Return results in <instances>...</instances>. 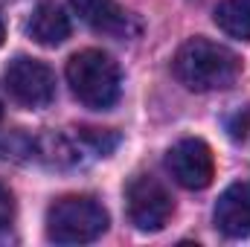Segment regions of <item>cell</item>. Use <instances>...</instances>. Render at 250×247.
Masks as SVG:
<instances>
[{
  "mask_svg": "<svg viewBox=\"0 0 250 247\" xmlns=\"http://www.w3.org/2000/svg\"><path fill=\"white\" fill-rule=\"evenodd\" d=\"M172 70H175V79L187 90L209 93V90L230 87L242 73V62L224 44H215L198 35V38H189L187 44H181L172 62Z\"/></svg>",
  "mask_w": 250,
  "mask_h": 247,
  "instance_id": "obj_1",
  "label": "cell"
},
{
  "mask_svg": "<svg viewBox=\"0 0 250 247\" xmlns=\"http://www.w3.org/2000/svg\"><path fill=\"white\" fill-rule=\"evenodd\" d=\"M64 76H67L73 96L84 108L108 111L120 99V90H123L120 64L102 50H82V53L70 56Z\"/></svg>",
  "mask_w": 250,
  "mask_h": 247,
  "instance_id": "obj_2",
  "label": "cell"
},
{
  "mask_svg": "<svg viewBox=\"0 0 250 247\" xmlns=\"http://www.w3.org/2000/svg\"><path fill=\"white\" fill-rule=\"evenodd\" d=\"M108 230V209L90 195H67L47 209V239L56 245H87Z\"/></svg>",
  "mask_w": 250,
  "mask_h": 247,
  "instance_id": "obj_3",
  "label": "cell"
},
{
  "mask_svg": "<svg viewBox=\"0 0 250 247\" xmlns=\"http://www.w3.org/2000/svg\"><path fill=\"white\" fill-rule=\"evenodd\" d=\"M125 206H128V221L140 233H160L175 212L169 189L151 175L131 178V184L125 186Z\"/></svg>",
  "mask_w": 250,
  "mask_h": 247,
  "instance_id": "obj_4",
  "label": "cell"
},
{
  "mask_svg": "<svg viewBox=\"0 0 250 247\" xmlns=\"http://www.w3.org/2000/svg\"><path fill=\"white\" fill-rule=\"evenodd\" d=\"M3 82L9 96L23 108L41 111L56 99V73L38 59H26V56L15 59L6 67Z\"/></svg>",
  "mask_w": 250,
  "mask_h": 247,
  "instance_id": "obj_5",
  "label": "cell"
},
{
  "mask_svg": "<svg viewBox=\"0 0 250 247\" xmlns=\"http://www.w3.org/2000/svg\"><path fill=\"white\" fill-rule=\"evenodd\" d=\"M166 169L172 175V181L184 189L201 192L212 184L215 178V160H212V148L198 140V137H187L181 143H175L166 154Z\"/></svg>",
  "mask_w": 250,
  "mask_h": 247,
  "instance_id": "obj_6",
  "label": "cell"
},
{
  "mask_svg": "<svg viewBox=\"0 0 250 247\" xmlns=\"http://www.w3.org/2000/svg\"><path fill=\"white\" fill-rule=\"evenodd\" d=\"M212 221L218 233L227 239H248L250 236V181L227 186L215 204Z\"/></svg>",
  "mask_w": 250,
  "mask_h": 247,
  "instance_id": "obj_7",
  "label": "cell"
},
{
  "mask_svg": "<svg viewBox=\"0 0 250 247\" xmlns=\"http://www.w3.org/2000/svg\"><path fill=\"white\" fill-rule=\"evenodd\" d=\"M70 6L79 15V21H84L96 32L117 35V38H125V35L137 32L134 18L125 12L117 0H70Z\"/></svg>",
  "mask_w": 250,
  "mask_h": 247,
  "instance_id": "obj_8",
  "label": "cell"
},
{
  "mask_svg": "<svg viewBox=\"0 0 250 247\" xmlns=\"http://www.w3.org/2000/svg\"><path fill=\"white\" fill-rule=\"evenodd\" d=\"M26 32L32 41H38L41 47H59L70 38V18L64 15V9L53 0H44L35 6Z\"/></svg>",
  "mask_w": 250,
  "mask_h": 247,
  "instance_id": "obj_9",
  "label": "cell"
},
{
  "mask_svg": "<svg viewBox=\"0 0 250 247\" xmlns=\"http://www.w3.org/2000/svg\"><path fill=\"white\" fill-rule=\"evenodd\" d=\"M215 23L224 35L250 41V0H224L215 6Z\"/></svg>",
  "mask_w": 250,
  "mask_h": 247,
  "instance_id": "obj_10",
  "label": "cell"
},
{
  "mask_svg": "<svg viewBox=\"0 0 250 247\" xmlns=\"http://www.w3.org/2000/svg\"><path fill=\"white\" fill-rule=\"evenodd\" d=\"M26 154L35 157V140L32 137H26L21 128H15L9 134H0V157L3 160H21Z\"/></svg>",
  "mask_w": 250,
  "mask_h": 247,
  "instance_id": "obj_11",
  "label": "cell"
},
{
  "mask_svg": "<svg viewBox=\"0 0 250 247\" xmlns=\"http://www.w3.org/2000/svg\"><path fill=\"white\" fill-rule=\"evenodd\" d=\"M79 140H82L87 148H93L96 154H108V151L120 143L117 134H111V131H99V128H82V131H79Z\"/></svg>",
  "mask_w": 250,
  "mask_h": 247,
  "instance_id": "obj_12",
  "label": "cell"
},
{
  "mask_svg": "<svg viewBox=\"0 0 250 247\" xmlns=\"http://www.w3.org/2000/svg\"><path fill=\"white\" fill-rule=\"evenodd\" d=\"M15 221V195L0 184V230H6Z\"/></svg>",
  "mask_w": 250,
  "mask_h": 247,
  "instance_id": "obj_13",
  "label": "cell"
},
{
  "mask_svg": "<svg viewBox=\"0 0 250 247\" xmlns=\"http://www.w3.org/2000/svg\"><path fill=\"white\" fill-rule=\"evenodd\" d=\"M248 125H250V111H236L230 120H227V131H230V137L233 140H245V134H248Z\"/></svg>",
  "mask_w": 250,
  "mask_h": 247,
  "instance_id": "obj_14",
  "label": "cell"
},
{
  "mask_svg": "<svg viewBox=\"0 0 250 247\" xmlns=\"http://www.w3.org/2000/svg\"><path fill=\"white\" fill-rule=\"evenodd\" d=\"M3 41H6V26H3V21H0V47H3Z\"/></svg>",
  "mask_w": 250,
  "mask_h": 247,
  "instance_id": "obj_15",
  "label": "cell"
},
{
  "mask_svg": "<svg viewBox=\"0 0 250 247\" xmlns=\"http://www.w3.org/2000/svg\"><path fill=\"white\" fill-rule=\"evenodd\" d=\"M0 120H3V105H0Z\"/></svg>",
  "mask_w": 250,
  "mask_h": 247,
  "instance_id": "obj_16",
  "label": "cell"
}]
</instances>
